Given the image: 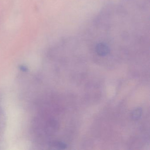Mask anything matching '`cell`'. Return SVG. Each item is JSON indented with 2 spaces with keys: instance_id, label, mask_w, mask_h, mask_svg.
<instances>
[{
  "instance_id": "1",
  "label": "cell",
  "mask_w": 150,
  "mask_h": 150,
  "mask_svg": "<svg viewBox=\"0 0 150 150\" xmlns=\"http://www.w3.org/2000/svg\"><path fill=\"white\" fill-rule=\"evenodd\" d=\"M142 109L141 108H137L132 112L131 117L132 120L137 121L139 120L142 116Z\"/></svg>"
},
{
  "instance_id": "2",
  "label": "cell",
  "mask_w": 150,
  "mask_h": 150,
  "mask_svg": "<svg viewBox=\"0 0 150 150\" xmlns=\"http://www.w3.org/2000/svg\"><path fill=\"white\" fill-rule=\"evenodd\" d=\"M52 145L55 147H57L59 149H65L67 147V145L66 144L60 141H58V142H55L52 144Z\"/></svg>"
}]
</instances>
